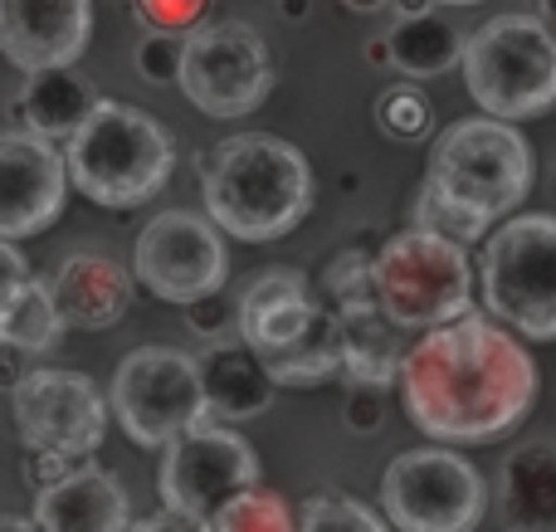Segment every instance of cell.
I'll return each mask as SVG.
<instances>
[{"instance_id":"cell-1","label":"cell","mask_w":556,"mask_h":532,"mask_svg":"<svg viewBox=\"0 0 556 532\" xmlns=\"http://www.w3.org/2000/svg\"><path fill=\"white\" fill-rule=\"evenodd\" d=\"M395 381L405 416L430 440L450 445L498 440L528 416L538 396V367L528 347L479 313L425 328V338L405 347Z\"/></svg>"},{"instance_id":"cell-2","label":"cell","mask_w":556,"mask_h":532,"mask_svg":"<svg viewBox=\"0 0 556 532\" xmlns=\"http://www.w3.org/2000/svg\"><path fill=\"white\" fill-rule=\"evenodd\" d=\"M205 215L244 244L283 240L313 211V172L293 142L269 132L225 137L201 162Z\"/></svg>"},{"instance_id":"cell-3","label":"cell","mask_w":556,"mask_h":532,"mask_svg":"<svg viewBox=\"0 0 556 532\" xmlns=\"http://www.w3.org/2000/svg\"><path fill=\"white\" fill-rule=\"evenodd\" d=\"M64 166L68 186H78L93 205L132 211L172 181L176 147L152 113L117 103V98H98L84 127L64 142Z\"/></svg>"},{"instance_id":"cell-4","label":"cell","mask_w":556,"mask_h":532,"mask_svg":"<svg viewBox=\"0 0 556 532\" xmlns=\"http://www.w3.org/2000/svg\"><path fill=\"white\" fill-rule=\"evenodd\" d=\"M464 88L493 117H542L556 107V29L538 15H493L464 39Z\"/></svg>"},{"instance_id":"cell-5","label":"cell","mask_w":556,"mask_h":532,"mask_svg":"<svg viewBox=\"0 0 556 532\" xmlns=\"http://www.w3.org/2000/svg\"><path fill=\"white\" fill-rule=\"evenodd\" d=\"M376 303L395 328L425 332L473 308L469 250L434 230H401L371 254Z\"/></svg>"},{"instance_id":"cell-6","label":"cell","mask_w":556,"mask_h":532,"mask_svg":"<svg viewBox=\"0 0 556 532\" xmlns=\"http://www.w3.org/2000/svg\"><path fill=\"white\" fill-rule=\"evenodd\" d=\"M430 181L503 220L532 191V147L508 117H464L434 142Z\"/></svg>"},{"instance_id":"cell-7","label":"cell","mask_w":556,"mask_h":532,"mask_svg":"<svg viewBox=\"0 0 556 532\" xmlns=\"http://www.w3.org/2000/svg\"><path fill=\"white\" fill-rule=\"evenodd\" d=\"M483 303L522 338H556V215H513L483 250Z\"/></svg>"},{"instance_id":"cell-8","label":"cell","mask_w":556,"mask_h":532,"mask_svg":"<svg viewBox=\"0 0 556 532\" xmlns=\"http://www.w3.org/2000/svg\"><path fill=\"white\" fill-rule=\"evenodd\" d=\"M386 523L405 532H464L483 523L489 484L454 449H405L381 474Z\"/></svg>"},{"instance_id":"cell-9","label":"cell","mask_w":556,"mask_h":532,"mask_svg":"<svg viewBox=\"0 0 556 532\" xmlns=\"http://www.w3.org/2000/svg\"><path fill=\"white\" fill-rule=\"evenodd\" d=\"M176 84L205 117H250L274 93L269 45L244 20H215V25L201 20L195 29H186Z\"/></svg>"},{"instance_id":"cell-10","label":"cell","mask_w":556,"mask_h":532,"mask_svg":"<svg viewBox=\"0 0 556 532\" xmlns=\"http://www.w3.org/2000/svg\"><path fill=\"white\" fill-rule=\"evenodd\" d=\"M108 410L123 420V430L147 449H162L186 426L205 420L201 362L176 347H137L117 362Z\"/></svg>"},{"instance_id":"cell-11","label":"cell","mask_w":556,"mask_h":532,"mask_svg":"<svg viewBox=\"0 0 556 532\" xmlns=\"http://www.w3.org/2000/svg\"><path fill=\"white\" fill-rule=\"evenodd\" d=\"M250 484H260V455L240 430L195 420V426H186L181 435L162 445L156 494L191 528H211L220 504H230Z\"/></svg>"},{"instance_id":"cell-12","label":"cell","mask_w":556,"mask_h":532,"mask_svg":"<svg viewBox=\"0 0 556 532\" xmlns=\"http://www.w3.org/2000/svg\"><path fill=\"white\" fill-rule=\"evenodd\" d=\"M225 240L220 225L201 211H162L142 225L132 250V274L147 293L166 303H191L225 283Z\"/></svg>"},{"instance_id":"cell-13","label":"cell","mask_w":556,"mask_h":532,"mask_svg":"<svg viewBox=\"0 0 556 532\" xmlns=\"http://www.w3.org/2000/svg\"><path fill=\"white\" fill-rule=\"evenodd\" d=\"M10 406L29 449H64V455L88 459L108 435V396L84 371L29 367L10 391Z\"/></svg>"},{"instance_id":"cell-14","label":"cell","mask_w":556,"mask_h":532,"mask_svg":"<svg viewBox=\"0 0 556 532\" xmlns=\"http://www.w3.org/2000/svg\"><path fill=\"white\" fill-rule=\"evenodd\" d=\"M68 195V166L54 142L35 132H0V240L39 235L59 220Z\"/></svg>"},{"instance_id":"cell-15","label":"cell","mask_w":556,"mask_h":532,"mask_svg":"<svg viewBox=\"0 0 556 532\" xmlns=\"http://www.w3.org/2000/svg\"><path fill=\"white\" fill-rule=\"evenodd\" d=\"M93 39V0H0V54L35 74L74 64Z\"/></svg>"},{"instance_id":"cell-16","label":"cell","mask_w":556,"mask_h":532,"mask_svg":"<svg viewBox=\"0 0 556 532\" xmlns=\"http://www.w3.org/2000/svg\"><path fill=\"white\" fill-rule=\"evenodd\" d=\"M49 293H54V308L64 318V332H103L113 322L127 318L132 308V279L117 259L108 254H68L64 264L49 279Z\"/></svg>"},{"instance_id":"cell-17","label":"cell","mask_w":556,"mask_h":532,"mask_svg":"<svg viewBox=\"0 0 556 532\" xmlns=\"http://www.w3.org/2000/svg\"><path fill=\"white\" fill-rule=\"evenodd\" d=\"M29 518L45 532H117L132 523V498L108 469L78 465L59 484L39 489Z\"/></svg>"},{"instance_id":"cell-18","label":"cell","mask_w":556,"mask_h":532,"mask_svg":"<svg viewBox=\"0 0 556 532\" xmlns=\"http://www.w3.org/2000/svg\"><path fill=\"white\" fill-rule=\"evenodd\" d=\"M201 391H205V416L225 420H254L274 406V371L264 367L260 347H250L244 338H220L201 357Z\"/></svg>"},{"instance_id":"cell-19","label":"cell","mask_w":556,"mask_h":532,"mask_svg":"<svg viewBox=\"0 0 556 532\" xmlns=\"http://www.w3.org/2000/svg\"><path fill=\"white\" fill-rule=\"evenodd\" d=\"M313 313H317V299H313L307 274L269 269V274H260L240 299V338L260 352L283 347L288 338H298V332L307 328Z\"/></svg>"},{"instance_id":"cell-20","label":"cell","mask_w":556,"mask_h":532,"mask_svg":"<svg viewBox=\"0 0 556 532\" xmlns=\"http://www.w3.org/2000/svg\"><path fill=\"white\" fill-rule=\"evenodd\" d=\"M93 107H98V88L74 64H49L25 74V88L15 98L20 127L45 137V142H68Z\"/></svg>"},{"instance_id":"cell-21","label":"cell","mask_w":556,"mask_h":532,"mask_svg":"<svg viewBox=\"0 0 556 532\" xmlns=\"http://www.w3.org/2000/svg\"><path fill=\"white\" fill-rule=\"evenodd\" d=\"M498 504L513 528H556V440H528L503 459Z\"/></svg>"},{"instance_id":"cell-22","label":"cell","mask_w":556,"mask_h":532,"mask_svg":"<svg viewBox=\"0 0 556 532\" xmlns=\"http://www.w3.org/2000/svg\"><path fill=\"white\" fill-rule=\"evenodd\" d=\"M264 367L274 371L278 387L288 391H307V387H323V381L342 377V318L337 308H323L307 318V328L298 338H288L283 347L260 352Z\"/></svg>"},{"instance_id":"cell-23","label":"cell","mask_w":556,"mask_h":532,"mask_svg":"<svg viewBox=\"0 0 556 532\" xmlns=\"http://www.w3.org/2000/svg\"><path fill=\"white\" fill-rule=\"evenodd\" d=\"M342 318V377L366 381V387H395L401 377V357L395 352V322L381 313V303H366V308H346Z\"/></svg>"},{"instance_id":"cell-24","label":"cell","mask_w":556,"mask_h":532,"mask_svg":"<svg viewBox=\"0 0 556 532\" xmlns=\"http://www.w3.org/2000/svg\"><path fill=\"white\" fill-rule=\"evenodd\" d=\"M386 45H391V68L395 74H405V78H415V84L450 74V68L459 64V54H464V35L444 15H434V10H420V15H395Z\"/></svg>"},{"instance_id":"cell-25","label":"cell","mask_w":556,"mask_h":532,"mask_svg":"<svg viewBox=\"0 0 556 532\" xmlns=\"http://www.w3.org/2000/svg\"><path fill=\"white\" fill-rule=\"evenodd\" d=\"M59 338H64V318L54 308L49 283L25 274V279H15L0 293V342H15L29 357H39V352H54Z\"/></svg>"},{"instance_id":"cell-26","label":"cell","mask_w":556,"mask_h":532,"mask_svg":"<svg viewBox=\"0 0 556 532\" xmlns=\"http://www.w3.org/2000/svg\"><path fill=\"white\" fill-rule=\"evenodd\" d=\"M415 225L420 230H434V235H444V240H454V244H479L483 235L493 230V215L489 211H479V205H469V201H459V195H450L444 186H425V195L415 201Z\"/></svg>"},{"instance_id":"cell-27","label":"cell","mask_w":556,"mask_h":532,"mask_svg":"<svg viewBox=\"0 0 556 532\" xmlns=\"http://www.w3.org/2000/svg\"><path fill=\"white\" fill-rule=\"evenodd\" d=\"M293 523L298 518L288 514L283 498L269 494V489H260V484L240 489V494H235L230 504H220V514L211 518V528H220V532H283Z\"/></svg>"},{"instance_id":"cell-28","label":"cell","mask_w":556,"mask_h":532,"mask_svg":"<svg viewBox=\"0 0 556 532\" xmlns=\"http://www.w3.org/2000/svg\"><path fill=\"white\" fill-rule=\"evenodd\" d=\"M298 528H307V532H381L391 523H386V514H371V508L352 494H313L303 504V514H298Z\"/></svg>"},{"instance_id":"cell-29","label":"cell","mask_w":556,"mask_h":532,"mask_svg":"<svg viewBox=\"0 0 556 532\" xmlns=\"http://www.w3.org/2000/svg\"><path fill=\"white\" fill-rule=\"evenodd\" d=\"M376 123H381L386 137H395V142H420L425 132H430L434 113H430V98L410 84H395L386 88L381 98H376Z\"/></svg>"},{"instance_id":"cell-30","label":"cell","mask_w":556,"mask_h":532,"mask_svg":"<svg viewBox=\"0 0 556 532\" xmlns=\"http://www.w3.org/2000/svg\"><path fill=\"white\" fill-rule=\"evenodd\" d=\"M323 293L337 313L346 308H366L376 303V274H371V254L366 250H342L323 274Z\"/></svg>"},{"instance_id":"cell-31","label":"cell","mask_w":556,"mask_h":532,"mask_svg":"<svg viewBox=\"0 0 556 532\" xmlns=\"http://www.w3.org/2000/svg\"><path fill=\"white\" fill-rule=\"evenodd\" d=\"M186 328L201 332V338H211V342L230 338V332L240 328V303H235L220 283V289H211V293H201V299L186 303Z\"/></svg>"},{"instance_id":"cell-32","label":"cell","mask_w":556,"mask_h":532,"mask_svg":"<svg viewBox=\"0 0 556 532\" xmlns=\"http://www.w3.org/2000/svg\"><path fill=\"white\" fill-rule=\"evenodd\" d=\"M181 49H186V35H162V29H147V39L137 45L132 64L147 84H172L181 78Z\"/></svg>"},{"instance_id":"cell-33","label":"cell","mask_w":556,"mask_h":532,"mask_svg":"<svg viewBox=\"0 0 556 532\" xmlns=\"http://www.w3.org/2000/svg\"><path fill=\"white\" fill-rule=\"evenodd\" d=\"M211 10V0H132V15L142 29H162V35H186L195 29Z\"/></svg>"},{"instance_id":"cell-34","label":"cell","mask_w":556,"mask_h":532,"mask_svg":"<svg viewBox=\"0 0 556 532\" xmlns=\"http://www.w3.org/2000/svg\"><path fill=\"white\" fill-rule=\"evenodd\" d=\"M342 420L356 435H376L386 426V387H366V381H352L342 401Z\"/></svg>"},{"instance_id":"cell-35","label":"cell","mask_w":556,"mask_h":532,"mask_svg":"<svg viewBox=\"0 0 556 532\" xmlns=\"http://www.w3.org/2000/svg\"><path fill=\"white\" fill-rule=\"evenodd\" d=\"M84 465L78 455H64V449H29V465H25V479L35 484V494L39 489H49V484H59L64 474H74V469Z\"/></svg>"},{"instance_id":"cell-36","label":"cell","mask_w":556,"mask_h":532,"mask_svg":"<svg viewBox=\"0 0 556 532\" xmlns=\"http://www.w3.org/2000/svg\"><path fill=\"white\" fill-rule=\"evenodd\" d=\"M25 371H29V352L15 347V342H0V391H15Z\"/></svg>"},{"instance_id":"cell-37","label":"cell","mask_w":556,"mask_h":532,"mask_svg":"<svg viewBox=\"0 0 556 532\" xmlns=\"http://www.w3.org/2000/svg\"><path fill=\"white\" fill-rule=\"evenodd\" d=\"M25 274H29L25 254H20V250H15V244H10V240H0V293H5V289H10V283H15V279H25Z\"/></svg>"},{"instance_id":"cell-38","label":"cell","mask_w":556,"mask_h":532,"mask_svg":"<svg viewBox=\"0 0 556 532\" xmlns=\"http://www.w3.org/2000/svg\"><path fill=\"white\" fill-rule=\"evenodd\" d=\"M366 59H371V64H381V68H391V45H386V35L366 45Z\"/></svg>"},{"instance_id":"cell-39","label":"cell","mask_w":556,"mask_h":532,"mask_svg":"<svg viewBox=\"0 0 556 532\" xmlns=\"http://www.w3.org/2000/svg\"><path fill=\"white\" fill-rule=\"evenodd\" d=\"M395 15H420V10H434V0H391Z\"/></svg>"},{"instance_id":"cell-40","label":"cell","mask_w":556,"mask_h":532,"mask_svg":"<svg viewBox=\"0 0 556 532\" xmlns=\"http://www.w3.org/2000/svg\"><path fill=\"white\" fill-rule=\"evenodd\" d=\"M307 5H313V0H278V10H283L288 20H303V15H307Z\"/></svg>"},{"instance_id":"cell-41","label":"cell","mask_w":556,"mask_h":532,"mask_svg":"<svg viewBox=\"0 0 556 532\" xmlns=\"http://www.w3.org/2000/svg\"><path fill=\"white\" fill-rule=\"evenodd\" d=\"M538 20L547 29H556V0H538Z\"/></svg>"},{"instance_id":"cell-42","label":"cell","mask_w":556,"mask_h":532,"mask_svg":"<svg viewBox=\"0 0 556 532\" xmlns=\"http://www.w3.org/2000/svg\"><path fill=\"white\" fill-rule=\"evenodd\" d=\"M342 5H352V10H376V5H386V0H342Z\"/></svg>"},{"instance_id":"cell-43","label":"cell","mask_w":556,"mask_h":532,"mask_svg":"<svg viewBox=\"0 0 556 532\" xmlns=\"http://www.w3.org/2000/svg\"><path fill=\"white\" fill-rule=\"evenodd\" d=\"M434 5H479V0H434Z\"/></svg>"}]
</instances>
